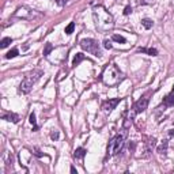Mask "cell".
<instances>
[{"instance_id":"cell-1","label":"cell","mask_w":174,"mask_h":174,"mask_svg":"<svg viewBox=\"0 0 174 174\" xmlns=\"http://www.w3.org/2000/svg\"><path fill=\"white\" fill-rule=\"evenodd\" d=\"M92 16H94L95 26H97L98 30L106 31V30H110L113 27L112 15H110L103 7H97V8L94 10V12H92Z\"/></svg>"},{"instance_id":"cell-5","label":"cell","mask_w":174,"mask_h":174,"mask_svg":"<svg viewBox=\"0 0 174 174\" xmlns=\"http://www.w3.org/2000/svg\"><path fill=\"white\" fill-rule=\"evenodd\" d=\"M80 46H82L83 51H87L88 53H91V55H94V56H97V57H101V55H102L98 42L95 40H92V38H84V40H82L80 41Z\"/></svg>"},{"instance_id":"cell-26","label":"cell","mask_w":174,"mask_h":174,"mask_svg":"<svg viewBox=\"0 0 174 174\" xmlns=\"http://www.w3.org/2000/svg\"><path fill=\"white\" fill-rule=\"evenodd\" d=\"M71 173H72V174H76V173H78V171H76V169H75L74 166H72V167H71Z\"/></svg>"},{"instance_id":"cell-21","label":"cell","mask_w":174,"mask_h":174,"mask_svg":"<svg viewBox=\"0 0 174 174\" xmlns=\"http://www.w3.org/2000/svg\"><path fill=\"white\" fill-rule=\"evenodd\" d=\"M113 41L121 42V44H124V42H125V38H124L123 36H120V34H114V36H113Z\"/></svg>"},{"instance_id":"cell-6","label":"cell","mask_w":174,"mask_h":174,"mask_svg":"<svg viewBox=\"0 0 174 174\" xmlns=\"http://www.w3.org/2000/svg\"><path fill=\"white\" fill-rule=\"evenodd\" d=\"M147 106H148V98H140L138 102L135 103V112L142 113L147 109Z\"/></svg>"},{"instance_id":"cell-9","label":"cell","mask_w":174,"mask_h":174,"mask_svg":"<svg viewBox=\"0 0 174 174\" xmlns=\"http://www.w3.org/2000/svg\"><path fill=\"white\" fill-rule=\"evenodd\" d=\"M15 15L18 16V18H23V19H26V18H30L31 11L27 10V8H19V10L16 11Z\"/></svg>"},{"instance_id":"cell-10","label":"cell","mask_w":174,"mask_h":174,"mask_svg":"<svg viewBox=\"0 0 174 174\" xmlns=\"http://www.w3.org/2000/svg\"><path fill=\"white\" fill-rule=\"evenodd\" d=\"M86 150L84 148H76L75 150V152H74V158H76V159H82V158H84V155H86Z\"/></svg>"},{"instance_id":"cell-23","label":"cell","mask_w":174,"mask_h":174,"mask_svg":"<svg viewBox=\"0 0 174 174\" xmlns=\"http://www.w3.org/2000/svg\"><path fill=\"white\" fill-rule=\"evenodd\" d=\"M103 46H105L106 49H112V42L109 41V40H105V41H103Z\"/></svg>"},{"instance_id":"cell-28","label":"cell","mask_w":174,"mask_h":174,"mask_svg":"<svg viewBox=\"0 0 174 174\" xmlns=\"http://www.w3.org/2000/svg\"><path fill=\"white\" fill-rule=\"evenodd\" d=\"M173 92H174V86H173Z\"/></svg>"},{"instance_id":"cell-2","label":"cell","mask_w":174,"mask_h":174,"mask_svg":"<svg viewBox=\"0 0 174 174\" xmlns=\"http://www.w3.org/2000/svg\"><path fill=\"white\" fill-rule=\"evenodd\" d=\"M121 79V71L116 64H109L102 74V80L106 86H114Z\"/></svg>"},{"instance_id":"cell-13","label":"cell","mask_w":174,"mask_h":174,"mask_svg":"<svg viewBox=\"0 0 174 174\" xmlns=\"http://www.w3.org/2000/svg\"><path fill=\"white\" fill-rule=\"evenodd\" d=\"M167 147H169V142H167V140H163V142H162V144L158 147V152L159 154H166V151H167Z\"/></svg>"},{"instance_id":"cell-19","label":"cell","mask_w":174,"mask_h":174,"mask_svg":"<svg viewBox=\"0 0 174 174\" xmlns=\"http://www.w3.org/2000/svg\"><path fill=\"white\" fill-rule=\"evenodd\" d=\"M142 25H143L146 29H151L154 25V22L151 21V19H143V21H142Z\"/></svg>"},{"instance_id":"cell-3","label":"cell","mask_w":174,"mask_h":174,"mask_svg":"<svg viewBox=\"0 0 174 174\" xmlns=\"http://www.w3.org/2000/svg\"><path fill=\"white\" fill-rule=\"evenodd\" d=\"M42 74H44V72H42L41 69H34V71L29 72V74L25 76V79L22 80L21 86H19V91L23 92V94H29V92L31 91L33 86L37 83V80L42 76Z\"/></svg>"},{"instance_id":"cell-16","label":"cell","mask_w":174,"mask_h":174,"mask_svg":"<svg viewBox=\"0 0 174 174\" xmlns=\"http://www.w3.org/2000/svg\"><path fill=\"white\" fill-rule=\"evenodd\" d=\"M18 53H19V52H18V49H11L10 52H8V53H7V55H5V59H14V57H16L18 56Z\"/></svg>"},{"instance_id":"cell-27","label":"cell","mask_w":174,"mask_h":174,"mask_svg":"<svg viewBox=\"0 0 174 174\" xmlns=\"http://www.w3.org/2000/svg\"><path fill=\"white\" fill-rule=\"evenodd\" d=\"M169 135H170V136H174V131H170Z\"/></svg>"},{"instance_id":"cell-11","label":"cell","mask_w":174,"mask_h":174,"mask_svg":"<svg viewBox=\"0 0 174 174\" xmlns=\"http://www.w3.org/2000/svg\"><path fill=\"white\" fill-rule=\"evenodd\" d=\"M83 60H84V55H83V53H76V56L74 57V60H72V65L76 67L78 64H80Z\"/></svg>"},{"instance_id":"cell-18","label":"cell","mask_w":174,"mask_h":174,"mask_svg":"<svg viewBox=\"0 0 174 174\" xmlns=\"http://www.w3.org/2000/svg\"><path fill=\"white\" fill-rule=\"evenodd\" d=\"M52 51H53V46H52V44H49V42H48V44L45 45V49H44V56L48 57V56H49V53H51Z\"/></svg>"},{"instance_id":"cell-24","label":"cell","mask_w":174,"mask_h":174,"mask_svg":"<svg viewBox=\"0 0 174 174\" xmlns=\"http://www.w3.org/2000/svg\"><path fill=\"white\" fill-rule=\"evenodd\" d=\"M51 138H52V140H57V139H59V132H57V131H53V132L51 133Z\"/></svg>"},{"instance_id":"cell-17","label":"cell","mask_w":174,"mask_h":174,"mask_svg":"<svg viewBox=\"0 0 174 174\" xmlns=\"http://www.w3.org/2000/svg\"><path fill=\"white\" fill-rule=\"evenodd\" d=\"M29 121H30V123L34 125V131H38V125H37V120H36V114H34V113H31V114H30Z\"/></svg>"},{"instance_id":"cell-15","label":"cell","mask_w":174,"mask_h":174,"mask_svg":"<svg viewBox=\"0 0 174 174\" xmlns=\"http://www.w3.org/2000/svg\"><path fill=\"white\" fill-rule=\"evenodd\" d=\"M11 42H12V38H11V37H5V38H3V40H1V48H3V49H4V48H7V46L10 45Z\"/></svg>"},{"instance_id":"cell-12","label":"cell","mask_w":174,"mask_h":174,"mask_svg":"<svg viewBox=\"0 0 174 174\" xmlns=\"http://www.w3.org/2000/svg\"><path fill=\"white\" fill-rule=\"evenodd\" d=\"M163 103L166 106H173L174 105V92L173 94H169V95H166L163 98Z\"/></svg>"},{"instance_id":"cell-20","label":"cell","mask_w":174,"mask_h":174,"mask_svg":"<svg viewBox=\"0 0 174 174\" xmlns=\"http://www.w3.org/2000/svg\"><path fill=\"white\" fill-rule=\"evenodd\" d=\"M74 30H75V23L74 22H71L69 25L65 27V34H72L74 33Z\"/></svg>"},{"instance_id":"cell-14","label":"cell","mask_w":174,"mask_h":174,"mask_svg":"<svg viewBox=\"0 0 174 174\" xmlns=\"http://www.w3.org/2000/svg\"><path fill=\"white\" fill-rule=\"evenodd\" d=\"M139 52H144V53H148L150 56H156L158 55V51L154 49V48H150V49H146V48H140Z\"/></svg>"},{"instance_id":"cell-22","label":"cell","mask_w":174,"mask_h":174,"mask_svg":"<svg viewBox=\"0 0 174 174\" xmlns=\"http://www.w3.org/2000/svg\"><path fill=\"white\" fill-rule=\"evenodd\" d=\"M132 12V7L131 5H127L125 8H124V15H129Z\"/></svg>"},{"instance_id":"cell-25","label":"cell","mask_w":174,"mask_h":174,"mask_svg":"<svg viewBox=\"0 0 174 174\" xmlns=\"http://www.w3.org/2000/svg\"><path fill=\"white\" fill-rule=\"evenodd\" d=\"M55 1H56V3L60 5V7H63V5L67 4V0H55Z\"/></svg>"},{"instance_id":"cell-7","label":"cell","mask_w":174,"mask_h":174,"mask_svg":"<svg viewBox=\"0 0 174 174\" xmlns=\"http://www.w3.org/2000/svg\"><path fill=\"white\" fill-rule=\"evenodd\" d=\"M118 102H120V99H117V98H114V99H109V101H106V102H103L102 109L105 110V112H112L113 109L117 106Z\"/></svg>"},{"instance_id":"cell-8","label":"cell","mask_w":174,"mask_h":174,"mask_svg":"<svg viewBox=\"0 0 174 174\" xmlns=\"http://www.w3.org/2000/svg\"><path fill=\"white\" fill-rule=\"evenodd\" d=\"M1 118H3V120H5V121L14 123V124H16L18 121H19V116H18V114H15V113H11V112L4 113V114L1 116Z\"/></svg>"},{"instance_id":"cell-4","label":"cell","mask_w":174,"mask_h":174,"mask_svg":"<svg viewBox=\"0 0 174 174\" xmlns=\"http://www.w3.org/2000/svg\"><path fill=\"white\" fill-rule=\"evenodd\" d=\"M124 140H125V133L123 135H117L109 142L108 144V155L109 156H114L117 155L124 147Z\"/></svg>"}]
</instances>
